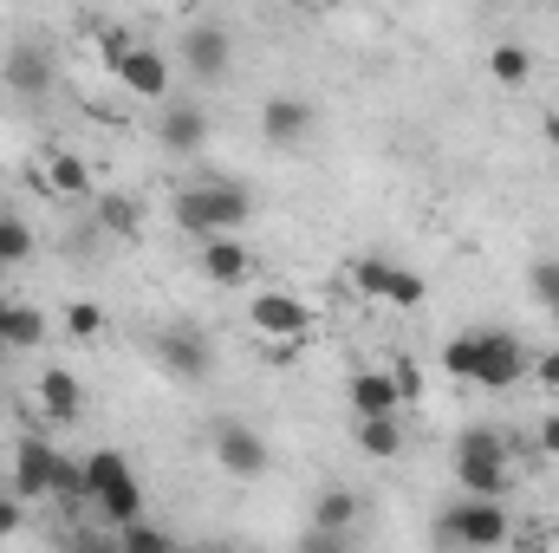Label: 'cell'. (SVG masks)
I'll return each mask as SVG.
<instances>
[{"label": "cell", "mask_w": 559, "mask_h": 553, "mask_svg": "<svg viewBox=\"0 0 559 553\" xmlns=\"http://www.w3.org/2000/svg\"><path fill=\"white\" fill-rule=\"evenodd\" d=\"M248 215H254V202H248V189H241V183L176 189V228H189L195 242H209V235H235Z\"/></svg>", "instance_id": "obj_1"}, {"label": "cell", "mask_w": 559, "mask_h": 553, "mask_svg": "<svg viewBox=\"0 0 559 553\" xmlns=\"http://www.w3.org/2000/svg\"><path fill=\"white\" fill-rule=\"evenodd\" d=\"M85 489H92V508H98L111 528H124V521L143 515V482L131 475V462H124L118 449H92V456H85Z\"/></svg>", "instance_id": "obj_2"}, {"label": "cell", "mask_w": 559, "mask_h": 553, "mask_svg": "<svg viewBox=\"0 0 559 553\" xmlns=\"http://www.w3.org/2000/svg\"><path fill=\"white\" fill-rule=\"evenodd\" d=\"M455 482L462 495H508V436L501 430H462L455 436Z\"/></svg>", "instance_id": "obj_3"}, {"label": "cell", "mask_w": 559, "mask_h": 553, "mask_svg": "<svg viewBox=\"0 0 559 553\" xmlns=\"http://www.w3.org/2000/svg\"><path fill=\"white\" fill-rule=\"evenodd\" d=\"M436 541L442 548H501L508 541V515H501L495 495H468V502H455L436 521Z\"/></svg>", "instance_id": "obj_4"}, {"label": "cell", "mask_w": 559, "mask_h": 553, "mask_svg": "<svg viewBox=\"0 0 559 553\" xmlns=\"http://www.w3.org/2000/svg\"><path fill=\"white\" fill-rule=\"evenodd\" d=\"M521 378H527V345H521L514 332H481V352H475V378H468V385L508 391V385H521Z\"/></svg>", "instance_id": "obj_5"}, {"label": "cell", "mask_w": 559, "mask_h": 553, "mask_svg": "<svg viewBox=\"0 0 559 553\" xmlns=\"http://www.w3.org/2000/svg\"><path fill=\"white\" fill-rule=\"evenodd\" d=\"M352 280H358V293H371V299H384V306H423V274H411V268H397V261H384V255H371V261H358L352 268Z\"/></svg>", "instance_id": "obj_6"}, {"label": "cell", "mask_w": 559, "mask_h": 553, "mask_svg": "<svg viewBox=\"0 0 559 553\" xmlns=\"http://www.w3.org/2000/svg\"><path fill=\"white\" fill-rule=\"evenodd\" d=\"M52 469H59V449L46 436H20V449H13V495L20 502H46L52 495Z\"/></svg>", "instance_id": "obj_7"}, {"label": "cell", "mask_w": 559, "mask_h": 553, "mask_svg": "<svg viewBox=\"0 0 559 553\" xmlns=\"http://www.w3.org/2000/svg\"><path fill=\"white\" fill-rule=\"evenodd\" d=\"M248 319H254V332H267V339H306V332H312V313H306V299H293V293H254Z\"/></svg>", "instance_id": "obj_8"}, {"label": "cell", "mask_w": 559, "mask_h": 553, "mask_svg": "<svg viewBox=\"0 0 559 553\" xmlns=\"http://www.w3.org/2000/svg\"><path fill=\"white\" fill-rule=\"evenodd\" d=\"M215 462H222L228 475H261V469H267V443H261L248 423H222V430H215Z\"/></svg>", "instance_id": "obj_9"}, {"label": "cell", "mask_w": 559, "mask_h": 553, "mask_svg": "<svg viewBox=\"0 0 559 553\" xmlns=\"http://www.w3.org/2000/svg\"><path fill=\"white\" fill-rule=\"evenodd\" d=\"M156 352H163V365L176 372V378H209V345H202V332L195 326H169L163 339H156Z\"/></svg>", "instance_id": "obj_10"}, {"label": "cell", "mask_w": 559, "mask_h": 553, "mask_svg": "<svg viewBox=\"0 0 559 553\" xmlns=\"http://www.w3.org/2000/svg\"><path fill=\"white\" fill-rule=\"evenodd\" d=\"M118 85H124V92H138V98H163V92H169V66H163V52L131 46V52H124V66H118Z\"/></svg>", "instance_id": "obj_11"}, {"label": "cell", "mask_w": 559, "mask_h": 553, "mask_svg": "<svg viewBox=\"0 0 559 553\" xmlns=\"http://www.w3.org/2000/svg\"><path fill=\"white\" fill-rule=\"evenodd\" d=\"M345 398H352V411H358V416H391L397 404H404V391H397V378H391V372H358Z\"/></svg>", "instance_id": "obj_12"}, {"label": "cell", "mask_w": 559, "mask_h": 553, "mask_svg": "<svg viewBox=\"0 0 559 553\" xmlns=\"http://www.w3.org/2000/svg\"><path fill=\"white\" fill-rule=\"evenodd\" d=\"M7 79H13V92L39 98V92L52 85V59H46V46H39V39H20L13 59H7Z\"/></svg>", "instance_id": "obj_13"}, {"label": "cell", "mask_w": 559, "mask_h": 553, "mask_svg": "<svg viewBox=\"0 0 559 553\" xmlns=\"http://www.w3.org/2000/svg\"><path fill=\"white\" fill-rule=\"evenodd\" d=\"M202 274L215 280V286H241L248 280V248L235 235H209L202 242Z\"/></svg>", "instance_id": "obj_14"}, {"label": "cell", "mask_w": 559, "mask_h": 553, "mask_svg": "<svg viewBox=\"0 0 559 553\" xmlns=\"http://www.w3.org/2000/svg\"><path fill=\"white\" fill-rule=\"evenodd\" d=\"M261 131H267V143H299L312 131V105H299V98H267Z\"/></svg>", "instance_id": "obj_15"}, {"label": "cell", "mask_w": 559, "mask_h": 553, "mask_svg": "<svg viewBox=\"0 0 559 553\" xmlns=\"http://www.w3.org/2000/svg\"><path fill=\"white\" fill-rule=\"evenodd\" d=\"M39 404H46V416H52V423H72V416H79V404H85V391H79V378H72L66 365H52V372L39 378Z\"/></svg>", "instance_id": "obj_16"}, {"label": "cell", "mask_w": 559, "mask_h": 553, "mask_svg": "<svg viewBox=\"0 0 559 553\" xmlns=\"http://www.w3.org/2000/svg\"><path fill=\"white\" fill-rule=\"evenodd\" d=\"M182 52H189V66H195L202 79H222V72H228V33H222V26H195V33L182 39Z\"/></svg>", "instance_id": "obj_17"}, {"label": "cell", "mask_w": 559, "mask_h": 553, "mask_svg": "<svg viewBox=\"0 0 559 553\" xmlns=\"http://www.w3.org/2000/svg\"><path fill=\"white\" fill-rule=\"evenodd\" d=\"M0 339H7V352H33V345H46V319L33 306L0 299Z\"/></svg>", "instance_id": "obj_18"}, {"label": "cell", "mask_w": 559, "mask_h": 553, "mask_svg": "<svg viewBox=\"0 0 559 553\" xmlns=\"http://www.w3.org/2000/svg\"><path fill=\"white\" fill-rule=\"evenodd\" d=\"M202 138H209V118H202L195 105H169V111H163V143H169V150L189 156V150H202Z\"/></svg>", "instance_id": "obj_19"}, {"label": "cell", "mask_w": 559, "mask_h": 553, "mask_svg": "<svg viewBox=\"0 0 559 553\" xmlns=\"http://www.w3.org/2000/svg\"><path fill=\"white\" fill-rule=\"evenodd\" d=\"M46 196H72V202H79V196H92V169H85L72 150H59V156H52V169H46Z\"/></svg>", "instance_id": "obj_20"}, {"label": "cell", "mask_w": 559, "mask_h": 553, "mask_svg": "<svg viewBox=\"0 0 559 553\" xmlns=\"http://www.w3.org/2000/svg\"><path fill=\"white\" fill-rule=\"evenodd\" d=\"M488 72H495V85H527L534 79V52L527 46H495L488 52Z\"/></svg>", "instance_id": "obj_21"}, {"label": "cell", "mask_w": 559, "mask_h": 553, "mask_svg": "<svg viewBox=\"0 0 559 553\" xmlns=\"http://www.w3.org/2000/svg\"><path fill=\"white\" fill-rule=\"evenodd\" d=\"M358 443H365V456H397L404 430H397V416H358Z\"/></svg>", "instance_id": "obj_22"}, {"label": "cell", "mask_w": 559, "mask_h": 553, "mask_svg": "<svg viewBox=\"0 0 559 553\" xmlns=\"http://www.w3.org/2000/svg\"><path fill=\"white\" fill-rule=\"evenodd\" d=\"M52 495H59L66 508H79V502H92V489H85V462H72L66 449H59V469H52Z\"/></svg>", "instance_id": "obj_23"}, {"label": "cell", "mask_w": 559, "mask_h": 553, "mask_svg": "<svg viewBox=\"0 0 559 553\" xmlns=\"http://www.w3.org/2000/svg\"><path fill=\"white\" fill-rule=\"evenodd\" d=\"M98 222H105L111 235H124V242H138V228H143V215H138L131 196H105V202H98Z\"/></svg>", "instance_id": "obj_24"}, {"label": "cell", "mask_w": 559, "mask_h": 553, "mask_svg": "<svg viewBox=\"0 0 559 553\" xmlns=\"http://www.w3.org/2000/svg\"><path fill=\"white\" fill-rule=\"evenodd\" d=\"M475 352H481V332H455L442 345V372L449 378H475Z\"/></svg>", "instance_id": "obj_25"}, {"label": "cell", "mask_w": 559, "mask_h": 553, "mask_svg": "<svg viewBox=\"0 0 559 553\" xmlns=\"http://www.w3.org/2000/svg\"><path fill=\"white\" fill-rule=\"evenodd\" d=\"M352 521H358V495H345V489L319 495V528H325V534H345Z\"/></svg>", "instance_id": "obj_26"}, {"label": "cell", "mask_w": 559, "mask_h": 553, "mask_svg": "<svg viewBox=\"0 0 559 553\" xmlns=\"http://www.w3.org/2000/svg\"><path fill=\"white\" fill-rule=\"evenodd\" d=\"M26 248H33V235H26V222H13V215H0V268H13V261H26Z\"/></svg>", "instance_id": "obj_27"}, {"label": "cell", "mask_w": 559, "mask_h": 553, "mask_svg": "<svg viewBox=\"0 0 559 553\" xmlns=\"http://www.w3.org/2000/svg\"><path fill=\"white\" fill-rule=\"evenodd\" d=\"M118 541H124V553H163L169 548V534H163V528H143V521H124Z\"/></svg>", "instance_id": "obj_28"}, {"label": "cell", "mask_w": 559, "mask_h": 553, "mask_svg": "<svg viewBox=\"0 0 559 553\" xmlns=\"http://www.w3.org/2000/svg\"><path fill=\"white\" fill-rule=\"evenodd\" d=\"M66 326H72V339H98V326H105V313H98L92 299H79V306L66 313Z\"/></svg>", "instance_id": "obj_29"}, {"label": "cell", "mask_w": 559, "mask_h": 553, "mask_svg": "<svg viewBox=\"0 0 559 553\" xmlns=\"http://www.w3.org/2000/svg\"><path fill=\"white\" fill-rule=\"evenodd\" d=\"M534 293H540V306H559V261L534 268Z\"/></svg>", "instance_id": "obj_30"}, {"label": "cell", "mask_w": 559, "mask_h": 553, "mask_svg": "<svg viewBox=\"0 0 559 553\" xmlns=\"http://www.w3.org/2000/svg\"><path fill=\"white\" fill-rule=\"evenodd\" d=\"M534 449H540V456H559V411L540 416V430H534Z\"/></svg>", "instance_id": "obj_31"}, {"label": "cell", "mask_w": 559, "mask_h": 553, "mask_svg": "<svg viewBox=\"0 0 559 553\" xmlns=\"http://www.w3.org/2000/svg\"><path fill=\"white\" fill-rule=\"evenodd\" d=\"M20 534V495H0V541Z\"/></svg>", "instance_id": "obj_32"}, {"label": "cell", "mask_w": 559, "mask_h": 553, "mask_svg": "<svg viewBox=\"0 0 559 553\" xmlns=\"http://www.w3.org/2000/svg\"><path fill=\"white\" fill-rule=\"evenodd\" d=\"M124 52H131V39H124V33H105V66H111V72L124 66Z\"/></svg>", "instance_id": "obj_33"}, {"label": "cell", "mask_w": 559, "mask_h": 553, "mask_svg": "<svg viewBox=\"0 0 559 553\" xmlns=\"http://www.w3.org/2000/svg\"><path fill=\"white\" fill-rule=\"evenodd\" d=\"M391 378H397V391H404V398H417V391H423L417 365H391Z\"/></svg>", "instance_id": "obj_34"}, {"label": "cell", "mask_w": 559, "mask_h": 553, "mask_svg": "<svg viewBox=\"0 0 559 553\" xmlns=\"http://www.w3.org/2000/svg\"><path fill=\"white\" fill-rule=\"evenodd\" d=\"M534 372H540V385H547V391H559V352H540V365H534Z\"/></svg>", "instance_id": "obj_35"}, {"label": "cell", "mask_w": 559, "mask_h": 553, "mask_svg": "<svg viewBox=\"0 0 559 553\" xmlns=\"http://www.w3.org/2000/svg\"><path fill=\"white\" fill-rule=\"evenodd\" d=\"M540 138H547V143L559 150V111H554V118H540Z\"/></svg>", "instance_id": "obj_36"}, {"label": "cell", "mask_w": 559, "mask_h": 553, "mask_svg": "<svg viewBox=\"0 0 559 553\" xmlns=\"http://www.w3.org/2000/svg\"><path fill=\"white\" fill-rule=\"evenodd\" d=\"M0 358H7V339H0Z\"/></svg>", "instance_id": "obj_37"}, {"label": "cell", "mask_w": 559, "mask_h": 553, "mask_svg": "<svg viewBox=\"0 0 559 553\" xmlns=\"http://www.w3.org/2000/svg\"><path fill=\"white\" fill-rule=\"evenodd\" d=\"M547 313H554V319H559V306H547Z\"/></svg>", "instance_id": "obj_38"}]
</instances>
